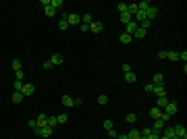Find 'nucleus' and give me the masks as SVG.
<instances>
[{"label":"nucleus","mask_w":187,"mask_h":139,"mask_svg":"<svg viewBox=\"0 0 187 139\" xmlns=\"http://www.w3.org/2000/svg\"><path fill=\"white\" fill-rule=\"evenodd\" d=\"M67 19V23H69V25H81V17L77 15V13H71V15H69V17H64Z\"/></svg>","instance_id":"obj_1"},{"label":"nucleus","mask_w":187,"mask_h":139,"mask_svg":"<svg viewBox=\"0 0 187 139\" xmlns=\"http://www.w3.org/2000/svg\"><path fill=\"white\" fill-rule=\"evenodd\" d=\"M156 17H158V6H152V4H150V8L146 11V19L152 21V19H156Z\"/></svg>","instance_id":"obj_2"},{"label":"nucleus","mask_w":187,"mask_h":139,"mask_svg":"<svg viewBox=\"0 0 187 139\" xmlns=\"http://www.w3.org/2000/svg\"><path fill=\"white\" fill-rule=\"evenodd\" d=\"M35 127H48V116H46V114H38Z\"/></svg>","instance_id":"obj_3"},{"label":"nucleus","mask_w":187,"mask_h":139,"mask_svg":"<svg viewBox=\"0 0 187 139\" xmlns=\"http://www.w3.org/2000/svg\"><path fill=\"white\" fill-rule=\"evenodd\" d=\"M154 94H156V98H164L166 96V85H156L154 87Z\"/></svg>","instance_id":"obj_4"},{"label":"nucleus","mask_w":187,"mask_h":139,"mask_svg":"<svg viewBox=\"0 0 187 139\" xmlns=\"http://www.w3.org/2000/svg\"><path fill=\"white\" fill-rule=\"evenodd\" d=\"M135 29H137V23L131 21V23H127V25H125V31H123V33H127V35L133 37V31H135Z\"/></svg>","instance_id":"obj_5"},{"label":"nucleus","mask_w":187,"mask_h":139,"mask_svg":"<svg viewBox=\"0 0 187 139\" xmlns=\"http://www.w3.org/2000/svg\"><path fill=\"white\" fill-rule=\"evenodd\" d=\"M152 85H164V75H162V73H154Z\"/></svg>","instance_id":"obj_6"},{"label":"nucleus","mask_w":187,"mask_h":139,"mask_svg":"<svg viewBox=\"0 0 187 139\" xmlns=\"http://www.w3.org/2000/svg\"><path fill=\"white\" fill-rule=\"evenodd\" d=\"M164 112L171 114V116H173V114H177V102H169V104L164 106Z\"/></svg>","instance_id":"obj_7"},{"label":"nucleus","mask_w":187,"mask_h":139,"mask_svg":"<svg viewBox=\"0 0 187 139\" xmlns=\"http://www.w3.org/2000/svg\"><path fill=\"white\" fill-rule=\"evenodd\" d=\"M173 129H175V135H177V137H185V139H187V131H185L183 125H175Z\"/></svg>","instance_id":"obj_8"},{"label":"nucleus","mask_w":187,"mask_h":139,"mask_svg":"<svg viewBox=\"0 0 187 139\" xmlns=\"http://www.w3.org/2000/svg\"><path fill=\"white\" fill-rule=\"evenodd\" d=\"M21 94L25 96V98H27V96H31V94H33V85H31V83H23V89H21Z\"/></svg>","instance_id":"obj_9"},{"label":"nucleus","mask_w":187,"mask_h":139,"mask_svg":"<svg viewBox=\"0 0 187 139\" xmlns=\"http://www.w3.org/2000/svg\"><path fill=\"white\" fill-rule=\"evenodd\" d=\"M146 33H148L146 29H142V27H137V29L133 31V37H135V40H144V37H146Z\"/></svg>","instance_id":"obj_10"},{"label":"nucleus","mask_w":187,"mask_h":139,"mask_svg":"<svg viewBox=\"0 0 187 139\" xmlns=\"http://www.w3.org/2000/svg\"><path fill=\"white\" fill-rule=\"evenodd\" d=\"M127 139H142V133H139L137 129H131V131L127 133Z\"/></svg>","instance_id":"obj_11"},{"label":"nucleus","mask_w":187,"mask_h":139,"mask_svg":"<svg viewBox=\"0 0 187 139\" xmlns=\"http://www.w3.org/2000/svg\"><path fill=\"white\" fill-rule=\"evenodd\" d=\"M169 104V100H166V96L164 98H156V106L160 108V110H164V106Z\"/></svg>","instance_id":"obj_12"},{"label":"nucleus","mask_w":187,"mask_h":139,"mask_svg":"<svg viewBox=\"0 0 187 139\" xmlns=\"http://www.w3.org/2000/svg\"><path fill=\"white\" fill-rule=\"evenodd\" d=\"M23 100H25V96H23L21 91H15V94H13V102H15V104H21Z\"/></svg>","instance_id":"obj_13"},{"label":"nucleus","mask_w":187,"mask_h":139,"mask_svg":"<svg viewBox=\"0 0 187 139\" xmlns=\"http://www.w3.org/2000/svg\"><path fill=\"white\" fill-rule=\"evenodd\" d=\"M160 114H162V110H160L158 106H154V108H150V116H152L154 121H156V119L160 116Z\"/></svg>","instance_id":"obj_14"},{"label":"nucleus","mask_w":187,"mask_h":139,"mask_svg":"<svg viewBox=\"0 0 187 139\" xmlns=\"http://www.w3.org/2000/svg\"><path fill=\"white\" fill-rule=\"evenodd\" d=\"M89 31H93V33H100V31H102V23H93V21H91Z\"/></svg>","instance_id":"obj_15"},{"label":"nucleus","mask_w":187,"mask_h":139,"mask_svg":"<svg viewBox=\"0 0 187 139\" xmlns=\"http://www.w3.org/2000/svg\"><path fill=\"white\" fill-rule=\"evenodd\" d=\"M50 62H52V66H58V64H62V56H60V54H54V56L50 58Z\"/></svg>","instance_id":"obj_16"},{"label":"nucleus","mask_w":187,"mask_h":139,"mask_svg":"<svg viewBox=\"0 0 187 139\" xmlns=\"http://www.w3.org/2000/svg\"><path fill=\"white\" fill-rule=\"evenodd\" d=\"M164 137H166V139H175V137H177V135H175V129H173V127H166V129H164Z\"/></svg>","instance_id":"obj_17"},{"label":"nucleus","mask_w":187,"mask_h":139,"mask_svg":"<svg viewBox=\"0 0 187 139\" xmlns=\"http://www.w3.org/2000/svg\"><path fill=\"white\" fill-rule=\"evenodd\" d=\"M162 127H164V123H162V121H160V119H156V121H154V123H152V129H154V131H160V129H162Z\"/></svg>","instance_id":"obj_18"},{"label":"nucleus","mask_w":187,"mask_h":139,"mask_svg":"<svg viewBox=\"0 0 187 139\" xmlns=\"http://www.w3.org/2000/svg\"><path fill=\"white\" fill-rule=\"evenodd\" d=\"M121 21H123L125 25H127V23H131V21H133V17H131L129 13H121Z\"/></svg>","instance_id":"obj_19"},{"label":"nucleus","mask_w":187,"mask_h":139,"mask_svg":"<svg viewBox=\"0 0 187 139\" xmlns=\"http://www.w3.org/2000/svg\"><path fill=\"white\" fill-rule=\"evenodd\" d=\"M148 8H150V2H148V0H144V2H139V4H137V11H144V13H146Z\"/></svg>","instance_id":"obj_20"},{"label":"nucleus","mask_w":187,"mask_h":139,"mask_svg":"<svg viewBox=\"0 0 187 139\" xmlns=\"http://www.w3.org/2000/svg\"><path fill=\"white\" fill-rule=\"evenodd\" d=\"M133 17H135V21H137V23H142V21L146 19V13H144V11H137Z\"/></svg>","instance_id":"obj_21"},{"label":"nucleus","mask_w":187,"mask_h":139,"mask_svg":"<svg viewBox=\"0 0 187 139\" xmlns=\"http://www.w3.org/2000/svg\"><path fill=\"white\" fill-rule=\"evenodd\" d=\"M135 79H137L135 73H125V81H127V83H135Z\"/></svg>","instance_id":"obj_22"},{"label":"nucleus","mask_w":187,"mask_h":139,"mask_svg":"<svg viewBox=\"0 0 187 139\" xmlns=\"http://www.w3.org/2000/svg\"><path fill=\"white\" fill-rule=\"evenodd\" d=\"M44 13H46V15H48V17H52V15H54L56 11H54V8H52V4L48 2V4H46V8H44Z\"/></svg>","instance_id":"obj_23"},{"label":"nucleus","mask_w":187,"mask_h":139,"mask_svg":"<svg viewBox=\"0 0 187 139\" xmlns=\"http://www.w3.org/2000/svg\"><path fill=\"white\" fill-rule=\"evenodd\" d=\"M150 23H152V21H148V19H144L142 23H137V27H142V29H146V31H148V27H150Z\"/></svg>","instance_id":"obj_24"},{"label":"nucleus","mask_w":187,"mask_h":139,"mask_svg":"<svg viewBox=\"0 0 187 139\" xmlns=\"http://www.w3.org/2000/svg\"><path fill=\"white\" fill-rule=\"evenodd\" d=\"M56 125H58V119H56V116H48V127H52V129H54Z\"/></svg>","instance_id":"obj_25"},{"label":"nucleus","mask_w":187,"mask_h":139,"mask_svg":"<svg viewBox=\"0 0 187 139\" xmlns=\"http://www.w3.org/2000/svg\"><path fill=\"white\" fill-rule=\"evenodd\" d=\"M62 104L64 106H73V98L71 96H62Z\"/></svg>","instance_id":"obj_26"},{"label":"nucleus","mask_w":187,"mask_h":139,"mask_svg":"<svg viewBox=\"0 0 187 139\" xmlns=\"http://www.w3.org/2000/svg\"><path fill=\"white\" fill-rule=\"evenodd\" d=\"M158 119H160L162 123H169V121H171V114H166L164 110H162V114H160V116H158Z\"/></svg>","instance_id":"obj_27"},{"label":"nucleus","mask_w":187,"mask_h":139,"mask_svg":"<svg viewBox=\"0 0 187 139\" xmlns=\"http://www.w3.org/2000/svg\"><path fill=\"white\" fill-rule=\"evenodd\" d=\"M119 40H121L123 44H129V42H131L133 37H131V35H127V33H121V37H119Z\"/></svg>","instance_id":"obj_28"},{"label":"nucleus","mask_w":187,"mask_h":139,"mask_svg":"<svg viewBox=\"0 0 187 139\" xmlns=\"http://www.w3.org/2000/svg\"><path fill=\"white\" fill-rule=\"evenodd\" d=\"M166 58L169 60H179V52H166Z\"/></svg>","instance_id":"obj_29"},{"label":"nucleus","mask_w":187,"mask_h":139,"mask_svg":"<svg viewBox=\"0 0 187 139\" xmlns=\"http://www.w3.org/2000/svg\"><path fill=\"white\" fill-rule=\"evenodd\" d=\"M127 6H129V4H125V2H119V4H116L119 13H127Z\"/></svg>","instance_id":"obj_30"},{"label":"nucleus","mask_w":187,"mask_h":139,"mask_svg":"<svg viewBox=\"0 0 187 139\" xmlns=\"http://www.w3.org/2000/svg\"><path fill=\"white\" fill-rule=\"evenodd\" d=\"M98 104H102V106H104V104H108V96H104V94H102V96H98Z\"/></svg>","instance_id":"obj_31"},{"label":"nucleus","mask_w":187,"mask_h":139,"mask_svg":"<svg viewBox=\"0 0 187 139\" xmlns=\"http://www.w3.org/2000/svg\"><path fill=\"white\" fill-rule=\"evenodd\" d=\"M81 23H85V25H91V15H83Z\"/></svg>","instance_id":"obj_32"},{"label":"nucleus","mask_w":187,"mask_h":139,"mask_svg":"<svg viewBox=\"0 0 187 139\" xmlns=\"http://www.w3.org/2000/svg\"><path fill=\"white\" fill-rule=\"evenodd\" d=\"M15 89H17V91L23 89V81H21V79H15Z\"/></svg>","instance_id":"obj_33"},{"label":"nucleus","mask_w":187,"mask_h":139,"mask_svg":"<svg viewBox=\"0 0 187 139\" xmlns=\"http://www.w3.org/2000/svg\"><path fill=\"white\" fill-rule=\"evenodd\" d=\"M50 4H52V8L56 11V6H62V0H50Z\"/></svg>","instance_id":"obj_34"},{"label":"nucleus","mask_w":187,"mask_h":139,"mask_svg":"<svg viewBox=\"0 0 187 139\" xmlns=\"http://www.w3.org/2000/svg\"><path fill=\"white\" fill-rule=\"evenodd\" d=\"M58 27H60V29H67V27H69V23H67V19H60V21H58Z\"/></svg>","instance_id":"obj_35"},{"label":"nucleus","mask_w":187,"mask_h":139,"mask_svg":"<svg viewBox=\"0 0 187 139\" xmlns=\"http://www.w3.org/2000/svg\"><path fill=\"white\" fill-rule=\"evenodd\" d=\"M56 119H58V125H64L67 123V114H58Z\"/></svg>","instance_id":"obj_36"},{"label":"nucleus","mask_w":187,"mask_h":139,"mask_svg":"<svg viewBox=\"0 0 187 139\" xmlns=\"http://www.w3.org/2000/svg\"><path fill=\"white\" fill-rule=\"evenodd\" d=\"M137 121V116H135V114L131 112V114H127V123H135Z\"/></svg>","instance_id":"obj_37"},{"label":"nucleus","mask_w":187,"mask_h":139,"mask_svg":"<svg viewBox=\"0 0 187 139\" xmlns=\"http://www.w3.org/2000/svg\"><path fill=\"white\" fill-rule=\"evenodd\" d=\"M13 68L15 71H21V60H13Z\"/></svg>","instance_id":"obj_38"},{"label":"nucleus","mask_w":187,"mask_h":139,"mask_svg":"<svg viewBox=\"0 0 187 139\" xmlns=\"http://www.w3.org/2000/svg\"><path fill=\"white\" fill-rule=\"evenodd\" d=\"M154 87H156V85H152V83H148V85H146L144 89L148 91V94H154Z\"/></svg>","instance_id":"obj_39"},{"label":"nucleus","mask_w":187,"mask_h":139,"mask_svg":"<svg viewBox=\"0 0 187 139\" xmlns=\"http://www.w3.org/2000/svg\"><path fill=\"white\" fill-rule=\"evenodd\" d=\"M179 58H181V60H183V64H185V62H187V52H185V50H183V52H179Z\"/></svg>","instance_id":"obj_40"},{"label":"nucleus","mask_w":187,"mask_h":139,"mask_svg":"<svg viewBox=\"0 0 187 139\" xmlns=\"http://www.w3.org/2000/svg\"><path fill=\"white\" fill-rule=\"evenodd\" d=\"M112 125H114L112 121H104V129H106V131H108V129H112Z\"/></svg>","instance_id":"obj_41"},{"label":"nucleus","mask_w":187,"mask_h":139,"mask_svg":"<svg viewBox=\"0 0 187 139\" xmlns=\"http://www.w3.org/2000/svg\"><path fill=\"white\" fill-rule=\"evenodd\" d=\"M123 73H131V64H127V62L123 64Z\"/></svg>","instance_id":"obj_42"},{"label":"nucleus","mask_w":187,"mask_h":139,"mask_svg":"<svg viewBox=\"0 0 187 139\" xmlns=\"http://www.w3.org/2000/svg\"><path fill=\"white\" fill-rule=\"evenodd\" d=\"M44 68H46V71H50V68H52V62L46 60V62H44Z\"/></svg>","instance_id":"obj_43"},{"label":"nucleus","mask_w":187,"mask_h":139,"mask_svg":"<svg viewBox=\"0 0 187 139\" xmlns=\"http://www.w3.org/2000/svg\"><path fill=\"white\" fill-rule=\"evenodd\" d=\"M15 79H21L23 81V71H15Z\"/></svg>","instance_id":"obj_44"},{"label":"nucleus","mask_w":187,"mask_h":139,"mask_svg":"<svg viewBox=\"0 0 187 139\" xmlns=\"http://www.w3.org/2000/svg\"><path fill=\"white\" fill-rule=\"evenodd\" d=\"M79 27H81V31H83V33H85V31H89V25H85V23H81Z\"/></svg>","instance_id":"obj_45"},{"label":"nucleus","mask_w":187,"mask_h":139,"mask_svg":"<svg viewBox=\"0 0 187 139\" xmlns=\"http://www.w3.org/2000/svg\"><path fill=\"white\" fill-rule=\"evenodd\" d=\"M108 135H110V137H119V135H116V131H114V129H108Z\"/></svg>","instance_id":"obj_46"},{"label":"nucleus","mask_w":187,"mask_h":139,"mask_svg":"<svg viewBox=\"0 0 187 139\" xmlns=\"http://www.w3.org/2000/svg\"><path fill=\"white\" fill-rule=\"evenodd\" d=\"M116 139H127V133H125V135H119V137H116Z\"/></svg>","instance_id":"obj_47"},{"label":"nucleus","mask_w":187,"mask_h":139,"mask_svg":"<svg viewBox=\"0 0 187 139\" xmlns=\"http://www.w3.org/2000/svg\"><path fill=\"white\" fill-rule=\"evenodd\" d=\"M160 139H166V137H164V135H162V137H160Z\"/></svg>","instance_id":"obj_48"}]
</instances>
